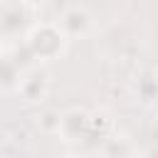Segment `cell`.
<instances>
[{"label":"cell","instance_id":"obj_1","mask_svg":"<svg viewBox=\"0 0 158 158\" xmlns=\"http://www.w3.org/2000/svg\"><path fill=\"white\" fill-rule=\"evenodd\" d=\"M69 37L64 35V30L59 27V22H32L30 30L22 37V44L27 49V54L32 59H37L40 64L59 59L67 47H69Z\"/></svg>","mask_w":158,"mask_h":158},{"label":"cell","instance_id":"obj_5","mask_svg":"<svg viewBox=\"0 0 158 158\" xmlns=\"http://www.w3.org/2000/svg\"><path fill=\"white\" fill-rule=\"evenodd\" d=\"M20 2H22L25 7H30V10L35 12V10H40V7H42V5L47 2V0H20Z\"/></svg>","mask_w":158,"mask_h":158},{"label":"cell","instance_id":"obj_2","mask_svg":"<svg viewBox=\"0 0 158 158\" xmlns=\"http://www.w3.org/2000/svg\"><path fill=\"white\" fill-rule=\"evenodd\" d=\"M99 131V121L96 114H89L86 109H67L59 114V126H57V136L64 143H79L86 141L89 136H94ZM99 136L104 138L106 133L99 131Z\"/></svg>","mask_w":158,"mask_h":158},{"label":"cell","instance_id":"obj_3","mask_svg":"<svg viewBox=\"0 0 158 158\" xmlns=\"http://www.w3.org/2000/svg\"><path fill=\"white\" fill-rule=\"evenodd\" d=\"M27 104H40L47 99L49 94V79L42 69H30V72H22L20 81H17V89H15Z\"/></svg>","mask_w":158,"mask_h":158},{"label":"cell","instance_id":"obj_4","mask_svg":"<svg viewBox=\"0 0 158 158\" xmlns=\"http://www.w3.org/2000/svg\"><path fill=\"white\" fill-rule=\"evenodd\" d=\"M59 27L64 30V35H67L69 40L86 37V35L91 32V27H94V17H91V12H89L86 7H81V5H72V7H67V10L62 12V17H59Z\"/></svg>","mask_w":158,"mask_h":158}]
</instances>
